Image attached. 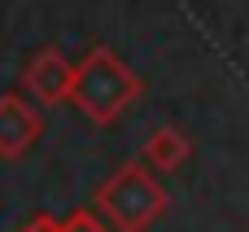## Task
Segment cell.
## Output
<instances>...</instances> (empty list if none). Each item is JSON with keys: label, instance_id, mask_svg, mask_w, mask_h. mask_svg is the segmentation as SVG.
<instances>
[{"label": "cell", "instance_id": "cell-1", "mask_svg": "<svg viewBox=\"0 0 249 232\" xmlns=\"http://www.w3.org/2000/svg\"><path fill=\"white\" fill-rule=\"evenodd\" d=\"M144 83L140 75L105 44L88 48L79 61H74V88H70V101L79 105L83 118H92L96 127H109L114 118H123L136 101H140Z\"/></svg>", "mask_w": 249, "mask_h": 232}, {"label": "cell", "instance_id": "cell-2", "mask_svg": "<svg viewBox=\"0 0 249 232\" xmlns=\"http://www.w3.org/2000/svg\"><path fill=\"white\" fill-rule=\"evenodd\" d=\"M171 206L166 184L144 162H123L96 189V215L114 232H149Z\"/></svg>", "mask_w": 249, "mask_h": 232}, {"label": "cell", "instance_id": "cell-3", "mask_svg": "<svg viewBox=\"0 0 249 232\" xmlns=\"http://www.w3.org/2000/svg\"><path fill=\"white\" fill-rule=\"evenodd\" d=\"M44 110L31 101V97H22V92H0V158L4 162H18V158H26L35 145H39V136H44Z\"/></svg>", "mask_w": 249, "mask_h": 232}, {"label": "cell", "instance_id": "cell-4", "mask_svg": "<svg viewBox=\"0 0 249 232\" xmlns=\"http://www.w3.org/2000/svg\"><path fill=\"white\" fill-rule=\"evenodd\" d=\"M22 88L35 105H66L74 88V61L61 48H39L22 66Z\"/></svg>", "mask_w": 249, "mask_h": 232}, {"label": "cell", "instance_id": "cell-5", "mask_svg": "<svg viewBox=\"0 0 249 232\" xmlns=\"http://www.w3.org/2000/svg\"><path fill=\"white\" fill-rule=\"evenodd\" d=\"M140 154H144V167L171 175V171H179V167L193 158V140H188L175 123H166V127H158V132L144 136V149H140Z\"/></svg>", "mask_w": 249, "mask_h": 232}, {"label": "cell", "instance_id": "cell-6", "mask_svg": "<svg viewBox=\"0 0 249 232\" xmlns=\"http://www.w3.org/2000/svg\"><path fill=\"white\" fill-rule=\"evenodd\" d=\"M61 232H114L96 211H70L66 219H61Z\"/></svg>", "mask_w": 249, "mask_h": 232}, {"label": "cell", "instance_id": "cell-7", "mask_svg": "<svg viewBox=\"0 0 249 232\" xmlns=\"http://www.w3.org/2000/svg\"><path fill=\"white\" fill-rule=\"evenodd\" d=\"M18 232H61V219H53V215H35V219H26Z\"/></svg>", "mask_w": 249, "mask_h": 232}]
</instances>
